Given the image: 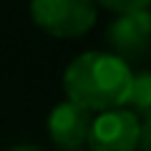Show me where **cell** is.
Instances as JSON below:
<instances>
[{
    "instance_id": "277c9868",
    "label": "cell",
    "mask_w": 151,
    "mask_h": 151,
    "mask_svg": "<svg viewBox=\"0 0 151 151\" xmlns=\"http://www.w3.org/2000/svg\"><path fill=\"white\" fill-rule=\"evenodd\" d=\"M139 116L129 108L98 113L88 131L91 151H136L139 149Z\"/></svg>"
},
{
    "instance_id": "5b68a950",
    "label": "cell",
    "mask_w": 151,
    "mask_h": 151,
    "mask_svg": "<svg viewBox=\"0 0 151 151\" xmlns=\"http://www.w3.org/2000/svg\"><path fill=\"white\" fill-rule=\"evenodd\" d=\"M93 116L91 111L70 103L68 98L53 106L48 113V136L55 146L65 151H78L88 141V131H91Z\"/></svg>"
},
{
    "instance_id": "3957f363",
    "label": "cell",
    "mask_w": 151,
    "mask_h": 151,
    "mask_svg": "<svg viewBox=\"0 0 151 151\" xmlns=\"http://www.w3.org/2000/svg\"><path fill=\"white\" fill-rule=\"evenodd\" d=\"M106 40L124 63L151 60V10L116 15L106 30Z\"/></svg>"
},
{
    "instance_id": "7a4b0ae2",
    "label": "cell",
    "mask_w": 151,
    "mask_h": 151,
    "mask_svg": "<svg viewBox=\"0 0 151 151\" xmlns=\"http://www.w3.org/2000/svg\"><path fill=\"white\" fill-rule=\"evenodd\" d=\"M30 18L53 38H81L96 25L98 8L93 0H30Z\"/></svg>"
},
{
    "instance_id": "6da1fadb",
    "label": "cell",
    "mask_w": 151,
    "mask_h": 151,
    "mask_svg": "<svg viewBox=\"0 0 151 151\" xmlns=\"http://www.w3.org/2000/svg\"><path fill=\"white\" fill-rule=\"evenodd\" d=\"M134 70L129 63L106 50H88L63 70V91L70 103L86 111L124 108L131 91Z\"/></svg>"
},
{
    "instance_id": "9c48e42d",
    "label": "cell",
    "mask_w": 151,
    "mask_h": 151,
    "mask_svg": "<svg viewBox=\"0 0 151 151\" xmlns=\"http://www.w3.org/2000/svg\"><path fill=\"white\" fill-rule=\"evenodd\" d=\"M10 151H38L35 146H15V149H10Z\"/></svg>"
},
{
    "instance_id": "ba28073f",
    "label": "cell",
    "mask_w": 151,
    "mask_h": 151,
    "mask_svg": "<svg viewBox=\"0 0 151 151\" xmlns=\"http://www.w3.org/2000/svg\"><path fill=\"white\" fill-rule=\"evenodd\" d=\"M136 151H151V116H144V121H139V149Z\"/></svg>"
},
{
    "instance_id": "52a82bcc",
    "label": "cell",
    "mask_w": 151,
    "mask_h": 151,
    "mask_svg": "<svg viewBox=\"0 0 151 151\" xmlns=\"http://www.w3.org/2000/svg\"><path fill=\"white\" fill-rule=\"evenodd\" d=\"M96 8H106V10L116 13V15H126V13H139V10H149L151 0H93Z\"/></svg>"
},
{
    "instance_id": "8992f818",
    "label": "cell",
    "mask_w": 151,
    "mask_h": 151,
    "mask_svg": "<svg viewBox=\"0 0 151 151\" xmlns=\"http://www.w3.org/2000/svg\"><path fill=\"white\" fill-rule=\"evenodd\" d=\"M126 106L136 116H151V70H139L131 78V91Z\"/></svg>"
}]
</instances>
